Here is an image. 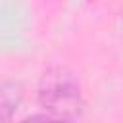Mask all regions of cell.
<instances>
[{
    "label": "cell",
    "instance_id": "obj_1",
    "mask_svg": "<svg viewBox=\"0 0 123 123\" xmlns=\"http://www.w3.org/2000/svg\"><path fill=\"white\" fill-rule=\"evenodd\" d=\"M38 110L52 119L75 121L85 115V96L79 77L65 65H50L42 71L37 85Z\"/></svg>",
    "mask_w": 123,
    "mask_h": 123
},
{
    "label": "cell",
    "instance_id": "obj_2",
    "mask_svg": "<svg viewBox=\"0 0 123 123\" xmlns=\"http://www.w3.org/2000/svg\"><path fill=\"white\" fill-rule=\"evenodd\" d=\"M25 90L19 81H6L0 85V123L12 121L23 102Z\"/></svg>",
    "mask_w": 123,
    "mask_h": 123
},
{
    "label": "cell",
    "instance_id": "obj_3",
    "mask_svg": "<svg viewBox=\"0 0 123 123\" xmlns=\"http://www.w3.org/2000/svg\"><path fill=\"white\" fill-rule=\"evenodd\" d=\"M88 2H94V0H88Z\"/></svg>",
    "mask_w": 123,
    "mask_h": 123
}]
</instances>
